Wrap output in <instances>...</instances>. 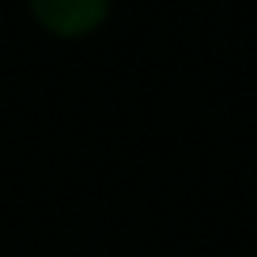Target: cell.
<instances>
[{"mask_svg": "<svg viewBox=\"0 0 257 257\" xmlns=\"http://www.w3.org/2000/svg\"><path fill=\"white\" fill-rule=\"evenodd\" d=\"M31 16L61 38H83L110 19L113 0H27Z\"/></svg>", "mask_w": 257, "mask_h": 257, "instance_id": "cell-1", "label": "cell"}]
</instances>
